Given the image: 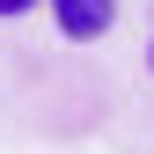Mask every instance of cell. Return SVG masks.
I'll return each mask as SVG.
<instances>
[{"instance_id":"obj_1","label":"cell","mask_w":154,"mask_h":154,"mask_svg":"<svg viewBox=\"0 0 154 154\" xmlns=\"http://www.w3.org/2000/svg\"><path fill=\"white\" fill-rule=\"evenodd\" d=\"M51 15H59L66 37H103L118 22V0H51Z\"/></svg>"},{"instance_id":"obj_2","label":"cell","mask_w":154,"mask_h":154,"mask_svg":"<svg viewBox=\"0 0 154 154\" xmlns=\"http://www.w3.org/2000/svg\"><path fill=\"white\" fill-rule=\"evenodd\" d=\"M22 8H37V0H0V15H22Z\"/></svg>"},{"instance_id":"obj_3","label":"cell","mask_w":154,"mask_h":154,"mask_svg":"<svg viewBox=\"0 0 154 154\" xmlns=\"http://www.w3.org/2000/svg\"><path fill=\"white\" fill-rule=\"evenodd\" d=\"M147 59H154V51H147Z\"/></svg>"}]
</instances>
